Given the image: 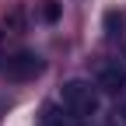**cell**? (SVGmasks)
Listing matches in <instances>:
<instances>
[{
    "label": "cell",
    "instance_id": "obj_1",
    "mask_svg": "<svg viewBox=\"0 0 126 126\" xmlns=\"http://www.w3.org/2000/svg\"><path fill=\"white\" fill-rule=\"evenodd\" d=\"M60 98H63V105H67L74 116H81V119L102 112V88L91 84V81H84V77L67 81V84H63V91H60Z\"/></svg>",
    "mask_w": 126,
    "mask_h": 126
},
{
    "label": "cell",
    "instance_id": "obj_2",
    "mask_svg": "<svg viewBox=\"0 0 126 126\" xmlns=\"http://www.w3.org/2000/svg\"><path fill=\"white\" fill-rule=\"evenodd\" d=\"M94 84L102 88V94H116V98H126V63L109 60L98 67L94 74Z\"/></svg>",
    "mask_w": 126,
    "mask_h": 126
},
{
    "label": "cell",
    "instance_id": "obj_3",
    "mask_svg": "<svg viewBox=\"0 0 126 126\" xmlns=\"http://www.w3.org/2000/svg\"><path fill=\"white\" fill-rule=\"evenodd\" d=\"M42 70V60L32 56V53H18V56H7V63H0V74L11 77V81H25V77H35Z\"/></svg>",
    "mask_w": 126,
    "mask_h": 126
},
{
    "label": "cell",
    "instance_id": "obj_4",
    "mask_svg": "<svg viewBox=\"0 0 126 126\" xmlns=\"http://www.w3.org/2000/svg\"><path fill=\"white\" fill-rule=\"evenodd\" d=\"M46 126H84V123L63 105V109H46Z\"/></svg>",
    "mask_w": 126,
    "mask_h": 126
},
{
    "label": "cell",
    "instance_id": "obj_5",
    "mask_svg": "<svg viewBox=\"0 0 126 126\" xmlns=\"http://www.w3.org/2000/svg\"><path fill=\"white\" fill-rule=\"evenodd\" d=\"M105 126H126V98H119V102L105 112Z\"/></svg>",
    "mask_w": 126,
    "mask_h": 126
}]
</instances>
